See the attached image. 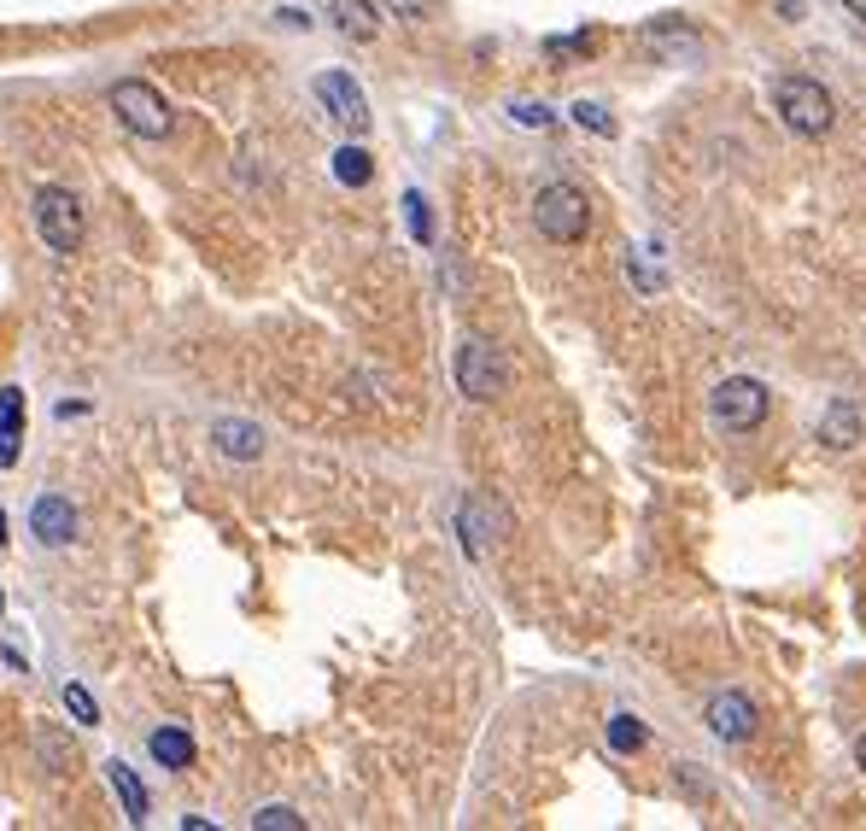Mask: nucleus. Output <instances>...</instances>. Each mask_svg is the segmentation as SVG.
I'll return each mask as SVG.
<instances>
[{"label": "nucleus", "instance_id": "nucleus-1", "mask_svg": "<svg viewBox=\"0 0 866 831\" xmlns=\"http://www.w3.org/2000/svg\"><path fill=\"white\" fill-rule=\"evenodd\" d=\"M533 223L545 241L556 246H568V241H586V229H591V199L574 188V182H551V188H539L533 199Z\"/></svg>", "mask_w": 866, "mask_h": 831}, {"label": "nucleus", "instance_id": "nucleus-2", "mask_svg": "<svg viewBox=\"0 0 866 831\" xmlns=\"http://www.w3.org/2000/svg\"><path fill=\"white\" fill-rule=\"evenodd\" d=\"M773 100H778V117H785V129L808 135V141H820V135L838 124V100H831L813 77H785V82L773 89Z\"/></svg>", "mask_w": 866, "mask_h": 831}, {"label": "nucleus", "instance_id": "nucleus-3", "mask_svg": "<svg viewBox=\"0 0 866 831\" xmlns=\"http://www.w3.org/2000/svg\"><path fill=\"white\" fill-rule=\"evenodd\" d=\"M112 112H117V124H124L129 135H141V141H164L170 129H176V117H170L164 106V94L152 89V82L141 77H124L112 89Z\"/></svg>", "mask_w": 866, "mask_h": 831}, {"label": "nucleus", "instance_id": "nucleus-4", "mask_svg": "<svg viewBox=\"0 0 866 831\" xmlns=\"http://www.w3.org/2000/svg\"><path fill=\"white\" fill-rule=\"evenodd\" d=\"M30 217H36V234L47 241V252H77L82 234H89V223H82V199L71 188H36Z\"/></svg>", "mask_w": 866, "mask_h": 831}, {"label": "nucleus", "instance_id": "nucleus-5", "mask_svg": "<svg viewBox=\"0 0 866 831\" xmlns=\"http://www.w3.org/2000/svg\"><path fill=\"white\" fill-rule=\"evenodd\" d=\"M457 386L474 399V404H492L509 393V363L492 341H463L457 346Z\"/></svg>", "mask_w": 866, "mask_h": 831}, {"label": "nucleus", "instance_id": "nucleus-6", "mask_svg": "<svg viewBox=\"0 0 866 831\" xmlns=\"http://www.w3.org/2000/svg\"><path fill=\"white\" fill-rule=\"evenodd\" d=\"M708 411H715V422L726 434H750V428H761V416H767V386L750 381V376H726L715 386V399H708Z\"/></svg>", "mask_w": 866, "mask_h": 831}, {"label": "nucleus", "instance_id": "nucleus-7", "mask_svg": "<svg viewBox=\"0 0 866 831\" xmlns=\"http://www.w3.org/2000/svg\"><path fill=\"white\" fill-rule=\"evenodd\" d=\"M316 100L328 106V117H334L339 129H351V135L369 129V100H363V89L346 71H322L316 77Z\"/></svg>", "mask_w": 866, "mask_h": 831}, {"label": "nucleus", "instance_id": "nucleus-8", "mask_svg": "<svg viewBox=\"0 0 866 831\" xmlns=\"http://www.w3.org/2000/svg\"><path fill=\"white\" fill-rule=\"evenodd\" d=\"M703 720H708V732L715 738H726V743H743L755 732V703L743 697V691H720V697H708V708H703Z\"/></svg>", "mask_w": 866, "mask_h": 831}, {"label": "nucleus", "instance_id": "nucleus-9", "mask_svg": "<svg viewBox=\"0 0 866 831\" xmlns=\"http://www.w3.org/2000/svg\"><path fill=\"white\" fill-rule=\"evenodd\" d=\"M30 533H36L42 545H71V539H77V510L47 492V498L30 504Z\"/></svg>", "mask_w": 866, "mask_h": 831}, {"label": "nucleus", "instance_id": "nucleus-10", "mask_svg": "<svg viewBox=\"0 0 866 831\" xmlns=\"http://www.w3.org/2000/svg\"><path fill=\"white\" fill-rule=\"evenodd\" d=\"M504 528H509V521H504L498 504H486V498L463 504V545H469L474 556H486V545H498Z\"/></svg>", "mask_w": 866, "mask_h": 831}, {"label": "nucleus", "instance_id": "nucleus-11", "mask_svg": "<svg viewBox=\"0 0 866 831\" xmlns=\"http://www.w3.org/2000/svg\"><path fill=\"white\" fill-rule=\"evenodd\" d=\"M211 439H217V451H223V457H234V463H252V457H264V428H258V422L223 416V422L211 428Z\"/></svg>", "mask_w": 866, "mask_h": 831}, {"label": "nucleus", "instance_id": "nucleus-12", "mask_svg": "<svg viewBox=\"0 0 866 831\" xmlns=\"http://www.w3.org/2000/svg\"><path fill=\"white\" fill-rule=\"evenodd\" d=\"M19 439H24V393L0 386V469L19 463Z\"/></svg>", "mask_w": 866, "mask_h": 831}, {"label": "nucleus", "instance_id": "nucleus-13", "mask_svg": "<svg viewBox=\"0 0 866 831\" xmlns=\"http://www.w3.org/2000/svg\"><path fill=\"white\" fill-rule=\"evenodd\" d=\"M861 434H866V422H861V411H855L848 399H838V404H831V411L820 416V439H825L831 451H848Z\"/></svg>", "mask_w": 866, "mask_h": 831}, {"label": "nucleus", "instance_id": "nucleus-14", "mask_svg": "<svg viewBox=\"0 0 866 831\" xmlns=\"http://www.w3.org/2000/svg\"><path fill=\"white\" fill-rule=\"evenodd\" d=\"M147 750H152V761H159V767H170V773L194 767V738L182 732V726H159V732L147 738Z\"/></svg>", "mask_w": 866, "mask_h": 831}, {"label": "nucleus", "instance_id": "nucleus-15", "mask_svg": "<svg viewBox=\"0 0 866 831\" xmlns=\"http://www.w3.org/2000/svg\"><path fill=\"white\" fill-rule=\"evenodd\" d=\"M334 24L346 30L351 42H376V30H381V12L369 7V0H334Z\"/></svg>", "mask_w": 866, "mask_h": 831}, {"label": "nucleus", "instance_id": "nucleus-16", "mask_svg": "<svg viewBox=\"0 0 866 831\" xmlns=\"http://www.w3.org/2000/svg\"><path fill=\"white\" fill-rule=\"evenodd\" d=\"M106 773H112V785H117V796H124V820L129 826H147V790H141V778H135L124 761H106Z\"/></svg>", "mask_w": 866, "mask_h": 831}, {"label": "nucleus", "instance_id": "nucleus-17", "mask_svg": "<svg viewBox=\"0 0 866 831\" xmlns=\"http://www.w3.org/2000/svg\"><path fill=\"white\" fill-rule=\"evenodd\" d=\"M36 750H42V761H47L54 773H71V767H77V743L65 738L59 726H42V732H36Z\"/></svg>", "mask_w": 866, "mask_h": 831}, {"label": "nucleus", "instance_id": "nucleus-18", "mask_svg": "<svg viewBox=\"0 0 866 831\" xmlns=\"http://www.w3.org/2000/svg\"><path fill=\"white\" fill-rule=\"evenodd\" d=\"M334 176L346 182V188H363V182L376 176V159H369L363 147H339L334 152Z\"/></svg>", "mask_w": 866, "mask_h": 831}, {"label": "nucleus", "instance_id": "nucleus-19", "mask_svg": "<svg viewBox=\"0 0 866 831\" xmlns=\"http://www.w3.org/2000/svg\"><path fill=\"white\" fill-rule=\"evenodd\" d=\"M609 743H615L621 755H638L644 743H650V732H644L633 715H615V720H609Z\"/></svg>", "mask_w": 866, "mask_h": 831}, {"label": "nucleus", "instance_id": "nucleus-20", "mask_svg": "<svg viewBox=\"0 0 866 831\" xmlns=\"http://www.w3.org/2000/svg\"><path fill=\"white\" fill-rule=\"evenodd\" d=\"M252 826H258V831H304V820H299L293 808H281V803L258 808V813H252Z\"/></svg>", "mask_w": 866, "mask_h": 831}, {"label": "nucleus", "instance_id": "nucleus-21", "mask_svg": "<svg viewBox=\"0 0 866 831\" xmlns=\"http://www.w3.org/2000/svg\"><path fill=\"white\" fill-rule=\"evenodd\" d=\"M404 217H411L416 241H434V211H428V199H422V194H404Z\"/></svg>", "mask_w": 866, "mask_h": 831}, {"label": "nucleus", "instance_id": "nucleus-22", "mask_svg": "<svg viewBox=\"0 0 866 831\" xmlns=\"http://www.w3.org/2000/svg\"><path fill=\"white\" fill-rule=\"evenodd\" d=\"M545 47H551V59H586L591 47H598V36H586L580 30V36H551Z\"/></svg>", "mask_w": 866, "mask_h": 831}, {"label": "nucleus", "instance_id": "nucleus-23", "mask_svg": "<svg viewBox=\"0 0 866 831\" xmlns=\"http://www.w3.org/2000/svg\"><path fill=\"white\" fill-rule=\"evenodd\" d=\"M574 124L591 129V135H615V117H609L603 106H591V100H580V106H574Z\"/></svg>", "mask_w": 866, "mask_h": 831}, {"label": "nucleus", "instance_id": "nucleus-24", "mask_svg": "<svg viewBox=\"0 0 866 831\" xmlns=\"http://www.w3.org/2000/svg\"><path fill=\"white\" fill-rule=\"evenodd\" d=\"M65 708H71V720H82V726L100 720V708H94V697L82 685H65Z\"/></svg>", "mask_w": 866, "mask_h": 831}, {"label": "nucleus", "instance_id": "nucleus-25", "mask_svg": "<svg viewBox=\"0 0 866 831\" xmlns=\"http://www.w3.org/2000/svg\"><path fill=\"white\" fill-rule=\"evenodd\" d=\"M626 281H633V287H644V293H661V276H656V269L638 258V252H626Z\"/></svg>", "mask_w": 866, "mask_h": 831}, {"label": "nucleus", "instance_id": "nucleus-26", "mask_svg": "<svg viewBox=\"0 0 866 831\" xmlns=\"http://www.w3.org/2000/svg\"><path fill=\"white\" fill-rule=\"evenodd\" d=\"M509 117H516V124H528V129H551V112H545V106H533V100L509 106Z\"/></svg>", "mask_w": 866, "mask_h": 831}, {"label": "nucleus", "instance_id": "nucleus-27", "mask_svg": "<svg viewBox=\"0 0 866 831\" xmlns=\"http://www.w3.org/2000/svg\"><path fill=\"white\" fill-rule=\"evenodd\" d=\"M0 545H7V510H0Z\"/></svg>", "mask_w": 866, "mask_h": 831}, {"label": "nucleus", "instance_id": "nucleus-28", "mask_svg": "<svg viewBox=\"0 0 866 831\" xmlns=\"http://www.w3.org/2000/svg\"><path fill=\"white\" fill-rule=\"evenodd\" d=\"M855 755H861V767H866V738H861V743H855Z\"/></svg>", "mask_w": 866, "mask_h": 831}, {"label": "nucleus", "instance_id": "nucleus-29", "mask_svg": "<svg viewBox=\"0 0 866 831\" xmlns=\"http://www.w3.org/2000/svg\"><path fill=\"white\" fill-rule=\"evenodd\" d=\"M0 609H7V598H0Z\"/></svg>", "mask_w": 866, "mask_h": 831}]
</instances>
